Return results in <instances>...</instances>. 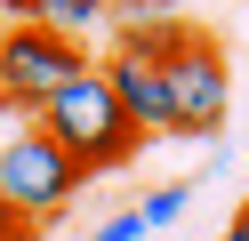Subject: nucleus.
<instances>
[{"mask_svg": "<svg viewBox=\"0 0 249 241\" xmlns=\"http://www.w3.org/2000/svg\"><path fill=\"white\" fill-rule=\"evenodd\" d=\"M33 8L40 0H0V16H17V24H33Z\"/></svg>", "mask_w": 249, "mask_h": 241, "instance_id": "9", "label": "nucleus"}, {"mask_svg": "<svg viewBox=\"0 0 249 241\" xmlns=\"http://www.w3.org/2000/svg\"><path fill=\"white\" fill-rule=\"evenodd\" d=\"M105 16H113V0H40L33 24H40V32H56V40H81V32H97Z\"/></svg>", "mask_w": 249, "mask_h": 241, "instance_id": "6", "label": "nucleus"}, {"mask_svg": "<svg viewBox=\"0 0 249 241\" xmlns=\"http://www.w3.org/2000/svg\"><path fill=\"white\" fill-rule=\"evenodd\" d=\"M81 185H89V177L72 169L40 129H17V137L0 145V201H8V217H17L24 233L56 225V217L72 209V193H81Z\"/></svg>", "mask_w": 249, "mask_h": 241, "instance_id": "2", "label": "nucleus"}, {"mask_svg": "<svg viewBox=\"0 0 249 241\" xmlns=\"http://www.w3.org/2000/svg\"><path fill=\"white\" fill-rule=\"evenodd\" d=\"M185 201H193L185 185H161V193H145V201H137V217H145V233H153V225H177V217H185Z\"/></svg>", "mask_w": 249, "mask_h": 241, "instance_id": "7", "label": "nucleus"}, {"mask_svg": "<svg viewBox=\"0 0 249 241\" xmlns=\"http://www.w3.org/2000/svg\"><path fill=\"white\" fill-rule=\"evenodd\" d=\"M0 241H33V233H24L17 217H8V201H0Z\"/></svg>", "mask_w": 249, "mask_h": 241, "instance_id": "10", "label": "nucleus"}, {"mask_svg": "<svg viewBox=\"0 0 249 241\" xmlns=\"http://www.w3.org/2000/svg\"><path fill=\"white\" fill-rule=\"evenodd\" d=\"M161 80H169L177 137H217V129H225V112H233V73H225V48H217L209 32H193V40L161 64Z\"/></svg>", "mask_w": 249, "mask_h": 241, "instance_id": "4", "label": "nucleus"}, {"mask_svg": "<svg viewBox=\"0 0 249 241\" xmlns=\"http://www.w3.org/2000/svg\"><path fill=\"white\" fill-rule=\"evenodd\" d=\"M89 64L97 56H89L81 40H56V32H40V24H8L0 32V105L8 112H40L72 73H89Z\"/></svg>", "mask_w": 249, "mask_h": 241, "instance_id": "3", "label": "nucleus"}, {"mask_svg": "<svg viewBox=\"0 0 249 241\" xmlns=\"http://www.w3.org/2000/svg\"><path fill=\"white\" fill-rule=\"evenodd\" d=\"M97 73H105V89H113L121 121H129L137 137H177V112H169V80H161V64H145V56H129V48H113Z\"/></svg>", "mask_w": 249, "mask_h": 241, "instance_id": "5", "label": "nucleus"}, {"mask_svg": "<svg viewBox=\"0 0 249 241\" xmlns=\"http://www.w3.org/2000/svg\"><path fill=\"white\" fill-rule=\"evenodd\" d=\"M225 241H249V201L233 209V225H225Z\"/></svg>", "mask_w": 249, "mask_h": 241, "instance_id": "11", "label": "nucleus"}, {"mask_svg": "<svg viewBox=\"0 0 249 241\" xmlns=\"http://www.w3.org/2000/svg\"><path fill=\"white\" fill-rule=\"evenodd\" d=\"M33 129H40V137H49V145H56V153H65L81 177L121 169V161L145 145L129 121H121V105H113V89H105V73H97V64H89V73H72L65 89H56L49 105L33 112Z\"/></svg>", "mask_w": 249, "mask_h": 241, "instance_id": "1", "label": "nucleus"}, {"mask_svg": "<svg viewBox=\"0 0 249 241\" xmlns=\"http://www.w3.org/2000/svg\"><path fill=\"white\" fill-rule=\"evenodd\" d=\"M89 241H153V233H145V217H137V209H121V217H105Z\"/></svg>", "mask_w": 249, "mask_h": 241, "instance_id": "8", "label": "nucleus"}]
</instances>
